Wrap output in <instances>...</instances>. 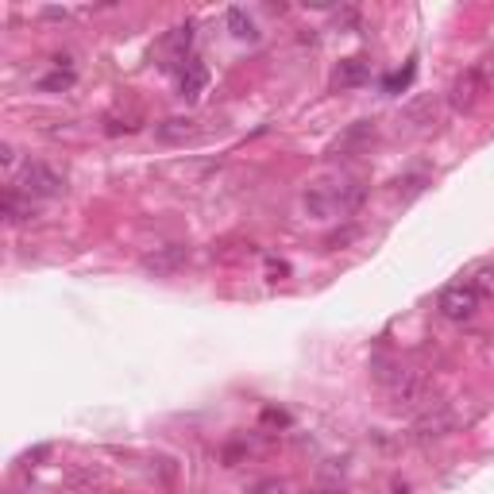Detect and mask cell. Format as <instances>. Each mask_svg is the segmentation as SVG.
I'll return each mask as SVG.
<instances>
[{"mask_svg":"<svg viewBox=\"0 0 494 494\" xmlns=\"http://www.w3.org/2000/svg\"><path fill=\"white\" fill-rule=\"evenodd\" d=\"M479 302L483 298H479V290L472 286V282H452V286L440 290L437 309H440V317H448V320H472Z\"/></svg>","mask_w":494,"mask_h":494,"instance_id":"1","label":"cell"},{"mask_svg":"<svg viewBox=\"0 0 494 494\" xmlns=\"http://www.w3.org/2000/svg\"><path fill=\"white\" fill-rule=\"evenodd\" d=\"M20 190L28 193V201H31V197H62V193H66V182H62V175L55 166L28 163V166H23V178H20Z\"/></svg>","mask_w":494,"mask_h":494,"instance_id":"2","label":"cell"},{"mask_svg":"<svg viewBox=\"0 0 494 494\" xmlns=\"http://www.w3.org/2000/svg\"><path fill=\"white\" fill-rule=\"evenodd\" d=\"M487 93V78L479 70H464L460 78L452 81V93H448V101L452 108H460V113H467V108H475V101Z\"/></svg>","mask_w":494,"mask_h":494,"instance_id":"3","label":"cell"},{"mask_svg":"<svg viewBox=\"0 0 494 494\" xmlns=\"http://www.w3.org/2000/svg\"><path fill=\"white\" fill-rule=\"evenodd\" d=\"M205 85H209L205 62L190 58V62H185V66L178 70V97H185V101H197V97L205 93Z\"/></svg>","mask_w":494,"mask_h":494,"instance_id":"4","label":"cell"},{"mask_svg":"<svg viewBox=\"0 0 494 494\" xmlns=\"http://www.w3.org/2000/svg\"><path fill=\"white\" fill-rule=\"evenodd\" d=\"M190 47H193V23H182V28H175L163 39V51H166V58H170V66H185L193 55H190Z\"/></svg>","mask_w":494,"mask_h":494,"instance_id":"5","label":"cell"},{"mask_svg":"<svg viewBox=\"0 0 494 494\" xmlns=\"http://www.w3.org/2000/svg\"><path fill=\"white\" fill-rule=\"evenodd\" d=\"M370 140H375V124H355V128H348V132H344V140H336V143H332V158H348V151H352V147H367Z\"/></svg>","mask_w":494,"mask_h":494,"instance_id":"6","label":"cell"},{"mask_svg":"<svg viewBox=\"0 0 494 494\" xmlns=\"http://www.w3.org/2000/svg\"><path fill=\"white\" fill-rule=\"evenodd\" d=\"M367 73H370V66L363 58H344L336 66V73H332V85H336V89H352V85L367 81Z\"/></svg>","mask_w":494,"mask_h":494,"instance_id":"7","label":"cell"},{"mask_svg":"<svg viewBox=\"0 0 494 494\" xmlns=\"http://www.w3.org/2000/svg\"><path fill=\"white\" fill-rule=\"evenodd\" d=\"M448 429H452V417H448V413H437V417L429 413V417H422V422H417L413 432H417V440L425 444V440H440V437H448Z\"/></svg>","mask_w":494,"mask_h":494,"instance_id":"8","label":"cell"},{"mask_svg":"<svg viewBox=\"0 0 494 494\" xmlns=\"http://www.w3.org/2000/svg\"><path fill=\"white\" fill-rule=\"evenodd\" d=\"M197 135V120H182V116H170L158 124V140L175 143V140H193Z\"/></svg>","mask_w":494,"mask_h":494,"instance_id":"9","label":"cell"},{"mask_svg":"<svg viewBox=\"0 0 494 494\" xmlns=\"http://www.w3.org/2000/svg\"><path fill=\"white\" fill-rule=\"evenodd\" d=\"M228 31L236 35V39H243V43H255L259 39L255 23H251V16H247L243 8H228Z\"/></svg>","mask_w":494,"mask_h":494,"instance_id":"10","label":"cell"},{"mask_svg":"<svg viewBox=\"0 0 494 494\" xmlns=\"http://www.w3.org/2000/svg\"><path fill=\"white\" fill-rule=\"evenodd\" d=\"M0 209H4L8 225H20V220H28V217H31V205H23L16 190H8V193H4V201H0Z\"/></svg>","mask_w":494,"mask_h":494,"instance_id":"11","label":"cell"},{"mask_svg":"<svg viewBox=\"0 0 494 494\" xmlns=\"http://www.w3.org/2000/svg\"><path fill=\"white\" fill-rule=\"evenodd\" d=\"M178 263H185V247H170V251H163V255L143 259V267H151V270H175Z\"/></svg>","mask_w":494,"mask_h":494,"instance_id":"12","label":"cell"},{"mask_svg":"<svg viewBox=\"0 0 494 494\" xmlns=\"http://www.w3.org/2000/svg\"><path fill=\"white\" fill-rule=\"evenodd\" d=\"M467 282H472V286L479 290V298H483V294H494V263H483Z\"/></svg>","mask_w":494,"mask_h":494,"instance_id":"13","label":"cell"},{"mask_svg":"<svg viewBox=\"0 0 494 494\" xmlns=\"http://www.w3.org/2000/svg\"><path fill=\"white\" fill-rule=\"evenodd\" d=\"M73 85V70H55L51 78L39 81V89H70Z\"/></svg>","mask_w":494,"mask_h":494,"instance_id":"14","label":"cell"},{"mask_svg":"<svg viewBox=\"0 0 494 494\" xmlns=\"http://www.w3.org/2000/svg\"><path fill=\"white\" fill-rule=\"evenodd\" d=\"M410 78H413V62L405 66V73H394V78H387V93H398V89H405L410 85Z\"/></svg>","mask_w":494,"mask_h":494,"instance_id":"15","label":"cell"},{"mask_svg":"<svg viewBox=\"0 0 494 494\" xmlns=\"http://www.w3.org/2000/svg\"><path fill=\"white\" fill-rule=\"evenodd\" d=\"M247 494H286V487H282L278 479H259V483L247 490Z\"/></svg>","mask_w":494,"mask_h":494,"instance_id":"16","label":"cell"},{"mask_svg":"<svg viewBox=\"0 0 494 494\" xmlns=\"http://www.w3.org/2000/svg\"><path fill=\"white\" fill-rule=\"evenodd\" d=\"M0 163H4V166H12V163H16V147H12V143H4V147H0Z\"/></svg>","mask_w":494,"mask_h":494,"instance_id":"17","label":"cell"},{"mask_svg":"<svg viewBox=\"0 0 494 494\" xmlns=\"http://www.w3.org/2000/svg\"><path fill=\"white\" fill-rule=\"evenodd\" d=\"M309 494H344V490H309Z\"/></svg>","mask_w":494,"mask_h":494,"instance_id":"18","label":"cell"}]
</instances>
